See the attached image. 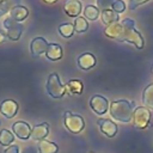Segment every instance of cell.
<instances>
[{"label": "cell", "instance_id": "1", "mask_svg": "<svg viewBox=\"0 0 153 153\" xmlns=\"http://www.w3.org/2000/svg\"><path fill=\"white\" fill-rule=\"evenodd\" d=\"M104 33L106 37L118 42H128L134 44L137 49L143 48V38L139 31L135 30V22L131 18H126L122 22H116L105 27Z\"/></svg>", "mask_w": 153, "mask_h": 153}, {"label": "cell", "instance_id": "2", "mask_svg": "<svg viewBox=\"0 0 153 153\" xmlns=\"http://www.w3.org/2000/svg\"><path fill=\"white\" fill-rule=\"evenodd\" d=\"M134 102L127 100V99H118V100H114L110 104L109 111L112 118H115L116 121L123 122V123H128L133 120V114H134Z\"/></svg>", "mask_w": 153, "mask_h": 153}, {"label": "cell", "instance_id": "3", "mask_svg": "<svg viewBox=\"0 0 153 153\" xmlns=\"http://www.w3.org/2000/svg\"><path fill=\"white\" fill-rule=\"evenodd\" d=\"M66 86L61 84L60 81V76L57 73H51L48 76L47 80V92L50 97L57 99V98H62L66 93Z\"/></svg>", "mask_w": 153, "mask_h": 153}, {"label": "cell", "instance_id": "4", "mask_svg": "<svg viewBox=\"0 0 153 153\" xmlns=\"http://www.w3.org/2000/svg\"><path fill=\"white\" fill-rule=\"evenodd\" d=\"M63 122L67 130L73 134H79L85 128L84 118L78 114H72L71 111H66L63 114Z\"/></svg>", "mask_w": 153, "mask_h": 153}, {"label": "cell", "instance_id": "5", "mask_svg": "<svg viewBox=\"0 0 153 153\" xmlns=\"http://www.w3.org/2000/svg\"><path fill=\"white\" fill-rule=\"evenodd\" d=\"M133 124L137 129H146L151 122V111L146 106H137L133 114Z\"/></svg>", "mask_w": 153, "mask_h": 153}, {"label": "cell", "instance_id": "6", "mask_svg": "<svg viewBox=\"0 0 153 153\" xmlns=\"http://www.w3.org/2000/svg\"><path fill=\"white\" fill-rule=\"evenodd\" d=\"M2 26L6 31V37L11 41H18L23 33V25L11 18H6L2 22Z\"/></svg>", "mask_w": 153, "mask_h": 153}, {"label": "cell", "instance_id": "7", "mask_svg": "<svg viewBox=\"0 0 153 153\" xmlns=\"http://www.w3.org/2000/svg\"><path fill=\"white\" fill-rule=\"evenodd\" d=\"M90 106L97 115H104L109 110V102L105 97L100 94H94L90 99Z\"/></svg>", "mask_w": 153, "mask_h": 153}, {"label": "cell", "instance_id": "8", "mask_svg": "<svg viewBox=\"0 0 153 153\" xmlns=\"http://www.w3.org/2000/svg\"><path fill=\"white\" fill-rule=\"evenodd\" d=\"M31 130L32 128L30 127L29 123L24 122V121H17L12 124V131L13 134L20 139V140H27L30 139V135H31Z\"/></svg>", "mask_w": 153, "mask_h": 153}, {"label": "cell", "instance_id": "9", "mask_svg": "<svg viewBox=\"0 0 153 153\" xmlns=\"http://www.w3.org/2000/svg\"><path fill=\"white\" fill-rule=\"evenodd\" d=\"M99 130L108 137H114L117 134V124L108 118H99L97 122Z\"/></svg>", "mask_w": 153, "mask_h": 153}, {"label": "cell", "instance_id": "10", "mask_svg": "<svg viewBox=\"0 0 153 153\" xmlns=\"http://www.w3.org/2000/svg\"><path fill=\"white\" fill-rule=\"evenodd\" d=\"M48 42L45 41V38L43 37H36L31 41L30 43V50L33 57H38L42 54H45L47 49H48Z\"/></svg>", "mask_w": 153, "mask_h": 153}, {"label": "cell", "instance_id": "11", "mask_svg": "<svg viewBox=\"0 0 153 153\" xmlns=\"http://www.w3.org/2000/svg\"><path fill=\"white\" fill-rule=\"evenodd\" d=\"M18 103L13 99H5L0 104V112L6 118H13L18 112Z\"/></svg>", "mask_w": 153, "mask_h": 153}, {"label": "cell", "instance_id": "12", "mask_svg": "<svg viewBox=\"0 0 153 153\" xmlns=\"http://www.w3.org/2000/svg\"><path fill=\"white\" fill-rule=\"evenodd\" d=\"M48 134H49V124L47 122H43V123L36 124L32 128L30 139L36 140V141H42L48 136Z\"/></svg>", "mask_w": 153, "mask_h": 153}, {"label": "cell", "instance_id": "13", "mask_svg": "<svg viewBox=\"0 0 153 153\" xmlns=\"http://www.w3.org/2000/svg\"><path fill=\"white\" fill-rule=\"evenodd\" d=\"M63 11L69 17H78L81 12V2L79 0H67L63 5Z\"/></svg>", "mask_w": 153, "mask_h": 153}, {"label": "cell", "instance_id": "14", "mask_svg": "<svg viewBox=\"0 0 153 153\" xmlns=\"http://www.w3.org/2000/svg\"><path fill=\"white\" fill-rule=\"evenodd\" d=\"M78 65L81 69H90L96 65V57L91 53H84L78 57Z\"/></svg>", "mask_w": 153, "mask_h": 153}, {"label": "cell", "instance_id": "15", "mask_svg": "<svg viewBox=\"0 0 153 153\" xmlns=\"http://www.w3.org/2000/svg\"><path fill=\"white\" fill-rule=\"evenodd\" d=\"M45 56L51 61H57L62 57V48L57 43H49L45 51Z\"/></svg>", "mask_w": 153, "mask_h": 153}, {"label": "cell", "instance_id": "16", "mask_svg": "<svg viewBox=\"0 0 153 153\" xmlns=\"http://www.w3.org/2000/svg\"><path fill=\"white\" fill-rule=\"evenodd\" d=\"M10 18L16 20V22H22L24 20L27 16H29V10L25 7V6H22V5H18L16 7H13L11 11H10Z\"/></svg>", "mask_w": 153, "mask_h": 153}, {"label": "cell", "instance_id": "17", "mask_svg": "<svg viewBox=\"0 0 153 153\" xmlns=\"http://www.w3.org/2000/svg\"><path fill=\"white\" fill-rule=\"evenodd\" d=\"M37 148H38L39 153H57L59 152V146L51 141H48V140L38 141Z\"/></svg>", "mask_w": 153, "mask_h": 153}, {"label": "cell", "instance_id": "18", "mask_svg": "<svg viewBox=\"0 0 153 153\" xmlns=\"http://www.w3.org/2000/svg\"><path fill=\"white\" fill-rule=\"evenodd\" d=\"M142 103L146 108L153 109V84H149L142 91Z\"/></svg>", "mask_w": 153, "mask_h": 153}, {"label": "cell", "instance_id": "19", "mask_svg": "<svg viewBox=\"0 0 153 153\" xmlns=\"http://www.w3.org/2000/svg\"><path fill=\"white\" fill-rule=\"evenodd\" d=\"M120 17H118V13H116L115 11L112 10H104L102 11V22L103 24H105L106 26L110 25V24H114L116 22H118Z\"/></svg>", "mask_w": 153, "mask_h": 153}, {"label": "cell", "instance_id": "20", "mask_svg": "<svg viewBox=\"0 0 153 153\" xmlns=\"http://www.w3.org/2000/svg\"><path fill=\"white\" fill-rule=\"evenodd\" d=\"M22 0H0V17L5 16L6 13H10V11L20 5Z\"/></svg>", "mask_w": 153, "mask_h": 153}, {"label": "cell", "instance_id": "21", "mask_svg": "<svg viewBox=\"0 0 153 153\" xmlns=\"http://www.w3.org/2000/svg\"><path fill=\"white\" fill-rule=\"evenodd\" d=\"M13 141H14V134L12 131H10L8 129H2L0 131V145H2L4 147H8L12 145Z\"/></svg>", "mask_w": 153, "mask_h": 153}, {"label": "cell", "instance_id": "22", "mask_svg": "<svg viewBox=\"0 0 153 153\" xmlns=\"http://www.w3.org/2000/svg\"><path fill=\"white\" fill-rule=\"evenodd\" d=\"M82 82L78 79H73V80H69L66 85V90L69 91V93H73V94H80L82 92Z\"/></svg>", "mask_w": 153, "mask_h": 153}, {"label": "cell", "instance_id": "23", "mask_svg": "<svg viewBox=\"0 0 153 153\" xmlns=\"http://www.w3.org/2000/svg\"><path fill=\"white\" fill-rule=\"evenodd\" d=\"M99 14H100V10L93 5H87L84 10V16L90 20H96L99 17Z\"/></svg>", "mask_w": 153, "mask_h": 153}, {"label": "cell", "instance_id": "24", "mask_svg": "<svg viewBox=\"0 0 153 153\" xmlns=\"http://www.w3.org/2000/svg\"><path fill=\"white\" fill-rule=\"evenodd\" d=\"M73 26H74V31H76V32H85L88 29V24L84 17H76L74 19Z\"/></svg>", "mask_w": 153, "mask_h": 153}, {"label": "cell", "instance_id": "25", "mask_svg": "<svg viewBox=\"0 0 153 153\" xmlns=\"http://www.w3.org/2000/svg\"><path fill=\"white\" fill-rule=\"evenodd\" d=\"M59 32H60V35H61L62 37L68 38V37H71V36L73 35V32H74V26H73L72 24H69V23H63V24H61V25L59 26Z\"/></svg>", "mask_w": 153, "mask_h": 153}, {"label": "cell", "instance_id": "26", "mask_svg": "<svg viewBox=\"0 0 153 153\" xmlns=\"http://www.w3.org/2000/svg\"><path fill=\"white\" fill-rule=\"evenodd\" d=\"M111 10L115 11L116 13H121V12H124L126 11V4L123 0H116L112 6H111Z\"/></svg>", "mask_w": 153, "mask_h": 153}, {"label": "cell", "instance_id": "27", "mask_svg": "<svg viewBox=\"0 0 153 153\" xmlns=\"http://www.w3.org/2000/svg\"><path fill=\"white\" fill-rule=\"evenodd\" d=\"M115 1H116V0H97V7H98L99 10H102V11L109 10V8L112 6V4H114Z\"/></svg>", "mask_w": 153, "mask_h": 153}, {"label": "cell", "instance_id": "28", "mask_svg": "<svg viewBox=\"0 0 153 153\" xmlns=\"http://www.w3.org/2000/svg\"><path fill=\"white\" fill-rule=\"evenodd\" d=\"M147 1H149V0H129V8L135 10L137 6H140V5H142Z\"/></svg>", "mask_w": 153, "mask_h": 153}, {"label": "cell", "instance_id": "29", "mask_svg": "<svg viewBox=\"0 0 153 153\" xmlns=\"http://www.w3.org/2000/svg\"><path fill=\"white\" fill-rule=\"evenodd\" d=\"M4 153H19V147L17 145H11V146L6 147Z\"/></svg>", "mask_w": 153, "mask_h": 153}, {"label": "cell", "instance_id": "30", "mask_svg": "<svg viewBox=\"0 0 153 153\" xmlns=\"http://www.w3.org/2000/svg\"><path fill=\"white\" fill-rule=\"evenodd\" d=\"M5 39H6V36H5L2 32H0V44H1V43H4V42H5Z\"/></svg>", "mask_w": 153, "mask_h": 153}, {"label": "cell", "instance_id": "31", "mask_svg": "<svg viewBox=\"0 0 153 153\" xmlns=\"http://www.w3.org/2000/svg\"><path fill=\"white\" fill-rule=\"evenodd\" d=\"M42 1H44L45 4H55L57 0H42Z\"/></svg>", "mask_w": 153, "mask_h": 153}, {"label": "cell", "instance_id": "32", "mask_svg": "<svg viewBox=\"0 0 153 153\" xmlns=\"http://www.w3.org/2000/svg\"><path fill=\"white\" fill-rule=\"evenodd\" d=\"M151 71H152V74H153V65H152V68H151Z\"/></svg>", "mask_w": 153, "mask_h": 153}, {"label": "cell", "instance_id": "33", "mask_svg": "<svg viewBox=\"0 0 153 153\" xmlns=\"http://www.w3.org/2000/svg\"><path fill=\"white\" fill-rule=\"evenodd\" d=\"M90 153H92V152H90Z\"/></svg>", "mask_w": 153, "mask_h": 153}]
</instances>
